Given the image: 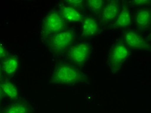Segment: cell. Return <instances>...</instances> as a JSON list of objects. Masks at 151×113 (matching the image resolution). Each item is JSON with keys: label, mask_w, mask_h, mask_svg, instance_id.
Instances as JSON below:
<instances>
[{"label": "cell", "mask_w": 151, "mask_h": 113, "mask_svg": "<svg viewBox=\"0 0 151 113\" xmlns=\"http://www.w3.org/2000/svg\"><path fill=\"white\" fill-rule=\"evenodd\" d=\"M88 80V76L78 67L68 63L58 64L49 82L52 84L74 85Z\"/></svg>", "instance_id": "1"}, {"label": "cell", "mask_w": 151, "mask_h": 113, "mask_svg": "<svg viewBox=\"0 0 151 113\" xmlns=\"http://www.w3.org/2000/svg\"><path fill=\"white\" fill-rule=\"evenodd\" d=\"M46 41V45L51 52L56 55H61L73 45L75 41V33L73 29H65L49 36Z\"/></svg>", "instance_id": "2"}, {"label": "cell", "mask_w": 151, "mask_h": 113, "mask_svg": "<svg viewBox=\"0 0 151 113\" xmlns=\"http://www.w3.org/2000/svg\"><path fill=\"white\" fill-rule=\"evenodd\" d=\"M130 50L123 42H117L109 51L107 64L113 74L117 73L127 60Z\"/></svg>", "instance_id": "3"}, {"label": "cell", "mask_w": 151, "mask_h": 113, "mask_svg": "<svg viewBox=\"0 0 151 113\" xmlns=\"http://www.w3.org/2000/svg\"><path fill=\"white\" fill-rule=\"evenodd\" d=\"M92 53L90 43L82 42L71 46L67 51V56L76 66L82 67L89 59Z\"/></svg>", "instance_id": "4"}, {"label": "cell", "mask_w": 151, "mask_h": 113, "mask_svg": "<svg viewBox=\"0 0 151 113\" xmlns=\"http://www.w3.org/2000/svg\"><path fill=\"white\" fill-rule=\"evenodd\" d=\"M66 23L59 11L55 10L50 11L43 21L42 28L43 36L48 37L52 34L62 31L65 29Z\"/></svg>", "instance_id": "5"}, {"label": "cell", "mask_w": 151, "mask_h": 113, "mask_svg": "<svg viewBox=\"0 0 151 113\" xmlns=\"http://www.w3.org/2000/svg\"><path fill=\"white\" fill-rule=\"evenodd\" d=\"M125 45L129 49L138 50H150V44L147 40L135 30H129L124 37Z\"/></svg>", "instance_id": "6"}, {"label": "cell", "mask_w": 151, "mask_h": 113, "mask_svg": "<svg viewBox=\"0 0 151 113\" xmlns=\"http://www.w3.org/2000/svg\"><path fill=\"white\" fill-rule=\"evenodd\" d=\"M120 10L121 2L119 1H106L100 13L102 20L105 23L114 22L119 14Z\"/></svg>", "instance_id": "7"}, {"label": "cell", "mask_w": 151, "mask_h": 113, "mask_svg": "<svg viewBox=\"0 0 151 113\" xmlns=\"http://www.w3.org/2000/svg\"><path fill=\"white\" fill-rule=\"evenodd\" d=\"M100 30L98 22L92 17H85L82 21V34L83 38H90L97 35Z\"/></svg>", "instance_id": "8"}, {"label": "cell", "mask_w": 151, "mask_h": 113, "mask_svg": "<svg viewBox=\"0 0 151 113\" xmlns=\"http://www.w3.org/2000/svg\"><path fill=\"white\" fill-rule=\"evenodd\" d=\"M59 13L66 23L80 22L84 18L80 11L67 5L61 6Z\"/></svg>", "instance_id": "9"}, {"label": "cell", "mask_w": 151, "mask_h": 113, "mask_svg": "<svg viewBox=\"0 0 151 113\" xmlns=\"http://www.w3.org/2000/svg\"><path fill=\"white\" fill-rule=\"evenodd\" d=\"M136 27L141 30H145L150 25L151 12L149 9H142L136 12L134 18Z\"/></svg>", "instance_id": "10"}, {"label": "cell", "mask_w": 151, "mask_h": 113, "mask_svg": "<svg viewBox=\"0 0 151 113\" xmlns=\"http://www.w3.org/2000/svg\"><path fill=\"white\" fill-rule=\"evenodd\" d=\"M132 22L131 14L127 6L123 5L119 14L114 21V26L118 28L126 29L130 26Z\"/></svg>", "instance_id": "11"}, {"label": "cell", "mask_w": 151, "mask_h": 113, "mask_svg": "<svg viewBox=\"0 0 151 113\" xmlns=\"http://www.w3.org/2000/svg\"><path fill=\"white\" fill-rule=\"evenodd\" d=\"M19 66V61L14 56L5 57L3 61V72L9 78H11L16 73Z\"/></svg>", "instance_id": "12"}, {"label": "cell", "mask_w": 151, "mask_h": 113, "mask_svg": "<svg viewBox=\"0 0 151 113\" xmlns=\"http://www.w3.org/2000/svg\"><path fill=\"white\" fill-rule=\"evenodd\" d=\"M0 87L7 96L10 98H17L18 96V92L17 88L13 83L11 82H3L0 83Z\"/></svg>", "instance_id": "13"}, {"label": "cell", "mask_w": 151, "mask_h": 113, "mask_svg": "<svg viewBox=\"0 0 151 113\" xmlns=\"http://www.w3.org/2000/svg\"><path fill=\"white\" fill-rule=\"evenodd\" d=\"M86 3L91 11L96 14H100L105 1L102 0H88Z\"/></svg>", "instance_id": "14"}, {"label": "cell", "mask_w": 151, "mask_h": 113, "mask_svg": "<svg viewBox=\"0 0 151 113\" xmlns=\"http://www.w3.org/2000/svg\"><path fill=\"white\" fill-rule=\"evenodd\" d=\"M29 108L25 104H18L7 108L6 113H29Z\"/></svg>", "instance_id": "15"}, {"label": "cell", "mask_w": 151, "mask_h": 113, "mask_svg": "<svg viewBox=\"0 0 151 113\" xmlns=\"http://www.w3.org/2000/svg\"><path fill=\"white\" fill-rule=\"evenodd\" d=\"M65 2L67 3V5L72 6L78 11L80 9H84L85 6L86 5L85 4L86 1H83V0H68V1H65Z\"/></svg>", "instance_id": "16"}, {"label": "cell", "mask_w": 151, "mask_h": 113, "mask_svg": "<svg viewBox=\"0 0 151 113\" xmlns=\"http://www.w3.org/2000/svg\"><path fill=\"white\" fill-rule=\"evenodd\" d=\"M132 3H134V6H139L145 5L147 3H150V1H147V0H136V1H134Z\"/></svg>", "instance_id": "17"}, {"label": "cell", "mask_w": 151, "mask_h": 113, "mask_svg": "<svg viewBox=\"0 0 151 113\" xmlns=\"http://www.w3.org/2000/svg\"><path fill=\"white\" fill-rule=\"evenodd\" d=\"M6 57V53L4 47L0 45V59H3Z\"/></svg>", "instance_id": "18"}, {"label": "cell", "mask_w": 151, "mask_h": 113, "mask_svg": "<svg viewBox=\"0 0 151 113\" xmlns=\"http://www.w3.org/2000/svg\"><path fill=\"white\" fill-rule=\"evenodd\" d=\"M3 91H2V89H1V88L0 87V97H1L2 96V95H3Z\"/></svg>", "instance_id": "19"}, {"label": "cell", "mask_w": 151, "mask_h": 113, "mask_svg": "<svg viewBox=\"0 0 151 113\" xmlns=\"http://www.w3.org/2000/svg\"><path fill=\"white\" fill-rule=\"evenodd\" d=\"M1 68H0V76H1Z\"/></svg>", "instance_id": "20"}]
</instances>
